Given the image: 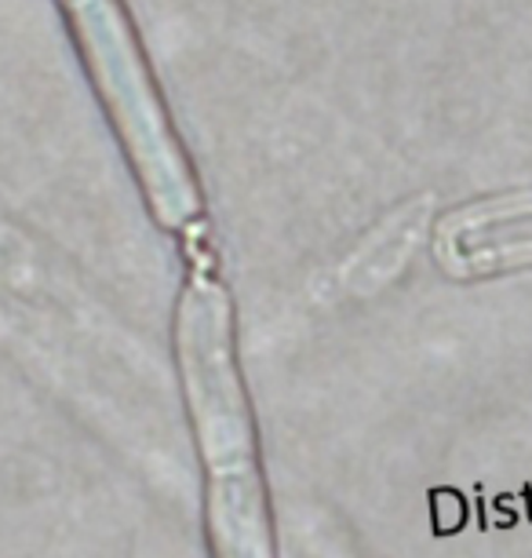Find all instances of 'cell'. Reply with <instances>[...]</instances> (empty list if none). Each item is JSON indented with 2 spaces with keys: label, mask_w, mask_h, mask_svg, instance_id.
<instances>
[{
  "label": "cell",
  "mask_w": 532,
  "mask_h": 558,
  "mask_svg": "<svg viewBox=\"0 0 532 558\" xmlns=\"http://www.w3.org/2000/svg\"><path fill=\"white\" fill-rule=\"evenodd\" d=\"M77 62L96 92L139 202L164 234H186L205 219V191L175 124L139 26L124 0H51Z\"/></svg>",
  "instance_id": "obj_2"
},
{
  "label": "cell",
  "mask_w": 532,
  "mask_h": 558,
  "mask_svg": "<svg viewBox=\"0 0 532 558\" xmlns=\"http://www.w3.org/2000/svg\"><path fill=\"white\" fill-rule=\"evenodd\" d=\"M172 362L201 463L208 555L277 558L234 296L215 274L194 270L175 296Z\"/></svg>",
  "instance_id": "obj_1"
}]
</instances>
